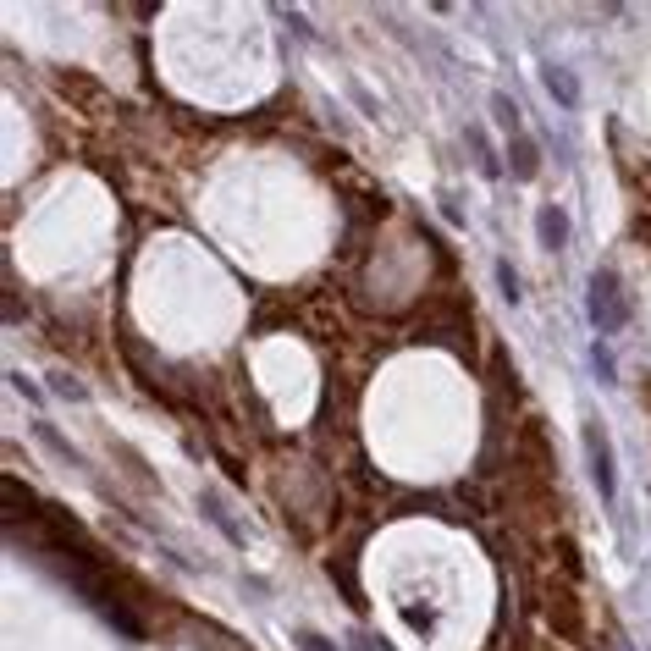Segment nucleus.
I'll use <instances>...</instances> for the list:
<instances>
[{
	"label": "nucleus",
	"mask_w": 651,
	"mask_h": 651,
	"mask_svg": "<svg viewBox=\"0 0 651 651\" xmlns=\"http://www.w3.org/2000/svg\"><path fill=\"white\" fill-rule=\"evenodd\" d=\"M624 321H629V304H624V293H618V276H613V271H597V276H591V326H597L602 337H618Z\"/></svg>",
	"instance_id": "1"
},
{
	"label": "nucleus",
	"mask_w": 651,
	"mask_h": 651,
	"mask_svg": "<svg viewBox=\"0 0 651 651\" xmlns=\"http://www.w3.org/2000/svg\"><path fill=\"white\" fill-rule=\"evenodd\" d=\"M586 464H591V480H597V491L613 502V491H618V475H613V448H607V437H602V425H597V419H586Z\"/></svg>",
	"instance_id": "2"
},
{
	"label": "nucleus",
	"mask_w": 651,
	"mask_h": 651,
	"mask_svg": "<svg viewBox=\"0 0 651 651\" xmlns=\"http://www.w3.org/2000/svg\"><path fill=\"white\" fill-rule=\"evenodd\" d=\"M536 238H541V249H547V254H557V249H563L568 222H563V210H557V204H541V210H536Z\"/></svg>",
	"instance_id": "3"
},
{
	"label": "nucleus",
	"mask_w": 651,
	"mask_h": 651,
	"mask_svg": "<svg viewBox=\"0 0 651 651\" xmlns=\"http://www.w3.org/2000/svg\"><path fill=\"white\" fill-rule=\"evenodd\" d=\"M508 161H514V177L519 182H530L536 172H541V150H536V143L519 133V138H508Z\"/></svg>",
	"instance_id": "4"
},
{
	"label": "nucleus",
	"mask_w": 651,
	"mask_h": 651,
	"mask_svg": "<svg viewBox=\"0 0 651 651\" xmlns=\"http://www.w3.org/2000/svg\"><path fill=\"white\" fill-rule=\"evenodd\" d=\"M547 89H552V100H557L563 111H574V105H580V84H574L563 66H547Z\"/></svg>",
	"instance_id": "5"
},
{
	"label": "nucleus",
	"mask_w": 651,
	"mask_h": 651,
	"mask_svg": "<svg viewBox=\"0 0 651 651\" xmlns=\"http://www.w3.org/2000/svg\"><path fill=\"white\" fill-rule=\"evenodd\" d=\"M469 150L480 155V172H486V177H502V166H497V150H491V138H486L480 127L469 133Z\"/></svg>",
	"instance_id": "6"
},
{
	"label": "nucleus",
	"mask_w": 651,
	"mask_h": 651,
	"mask_svg": "<svg viewBox=\"0 0 651 651\" xmlns=\"http://www.w3.org/2000/svg\"><path fill=\"white\" fill-rule=\"evenodd\" d=\"M491 111H497V122H502V127H508V138H519V133H525V127H519V105H514L508 94H491Z\"/></svg>",
	"instance_id": "7"
},
{
	"label": "nucleus",
	"mask_w": 651,
	"mask_h": 651,
	"mask_svg": "<svg viewBox=\"0 0 651 651\" xmlns=\"http://www.w3.org/2000/svg\"><path fill=\"white\" fill-rule=\"evenodd\" d=\"M497 287H502V299H508V304H519V271L508 260H497Z\"/></svg>",
	"instance_id": "8"
},
{
	"label": "nucleus",
	"mask_w": 651,
	"mask_h": 651,
	"mask_svg": "<svg viewBox=\"0 0 651 651\" xmlns=\"http://www.w3.org/2000/svg\"><path fill=\"white\" fill-rule=\"evenodd\" d=\"M591 365H597V376H602V381H607V387H613V381H618V359H613V353H607V348H602V342H597V348H591Z\"/></svg>",
	"instance_id": "9"
},
{
	"label": "nucleus",
	"mask_w": 651,
	"mask_h": 651,
	"mask_svg": "<svg viewBox=\"0 0 651 651\" xmlns=\"http://www.w3.org/2000/svg\"><path fill=\"white\" fill-rule=\"evenodd\" d=\"M293 640H299V651H337V646H331L326 635H315V629H299Z\"/></svg>",
	"instance_id": "10"
}]
</instances>
